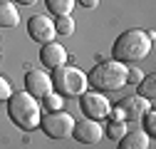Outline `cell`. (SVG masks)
Wrapping results in <instances>:
<instances>
[{
  "instance_id": "7",
  "label": "cell",
  "mask_w": 156,
  "mask_h": 149,
  "mask_svg": "<svg viewBox=\"0 0 156 149\" xmlns=\"http://www.w3.org/2000/svg\"><path fill=\"white\" fill-rule=\"evenodd\" d=\"M27 35L32 37L35 42H40V45L52 42L55 35H57V30H55V20H52L50 15H32L30 20H27Z\"/></svg>"
},
{
  "instance_id": "12",
  "label": "cell",
  "mask_w": 156,
  "mask_h": 149,
  "mask_svg": "<svg viewBox=\"0 0 156 149\" xmlns=\"http://www.w3.org/2000/svg\"><path fill=\"white\" fill-rule=\"evenodd\" d=\"M151 137L144 132H126L119 139V149H149Z\"/></svg>"
},
{
  "instance_id": "3",
  "label": "cell",
  "mask_w": 156,
  "mask_h": 149,
  "mask_svg": "<svg viewBox=\"0 0 156 149\" xmlns=\"http://www.w3.org/2000/svg\"><path fill=\"white\" fill-rule=\"evenodd\" d=\"M126 65L124 62H116V60H107L99 62L89 74H87V82L97 87V92H116L126 87Z\"/></svg>"
},
{
  "instance_id": "17",
  "label": "cell",
  "mask_w": 156,
  "mask_h": 149,
  "mask_svg": "<svg viewBox=\"0 0 156 149\" xmlns=\"http://www.w3.org/2000/svg\"><path fill=\"white\" fill-rule=\"evenodd\" d=\"M55 30H57V35H62V37H69V35H74V20L69 15H65V17H57V23H55Z\"/></svg>"
},
{
  "instance_id": "10",
  "label": "cell",
  "mask_w": 156,
  "mask_h": 149,
  "mask_svg": "<svg viewBox=\"0 0 156 149\" xmlns=\"http://www.w3.org/2000/svg\"><path fill=\"white\" fill-rule=\"evenodd\" d=\"M72 137L77 142H82V144H97V142H102V137H104V127H102V122H97V119H82V122H74Z\"/></svg>"
},
{
  "instance_id": "18",
  "label": "cell",
  "mask_w": 156,
  "mask_h": 149,
  "mask_svg": "<svg viewBox=\"0 0 156 149\" xmlns=\"http://www.w3.org/2000/svg\"><path fill=\"white\" fill-rule=\"evenodd\" d=\"M144 134H149V137L156 134V112L154 109L144 112Z\"/></svg>"
},
{
  "instance_id": "1",
  "label": "cell",
  "mask_w": 156,
  "mask_h": 149,
  "mask_svg": "<svg viewBox=\"0 0 156 149\" xmlns=\"http://www.w3.org/2000/svg\"><path fill=\"white\" fill-rule=\"evenodd\" d=\"M151 37L154 32H144V30H126L122 32L119 37L114 40V47H112V55L116 62H141L144 57H149L151 52Z\"/></svg>"
},
{
  "instance_id": "21",
  "label": "cell",
  "mask_w": 156,
  "mask_h": 149,
  "mask_svg": "<svg viewBox=\"0 0 156 149\" xmlns=\"http://www.w3.org/2000/svg\"><path fill=\"white\" fill-rule=\"evenodd\" d=\"M141 80H144V74H141L139 70H131V67L126 70V82H131V85H139Z\"/></svg>"
},
{
  "instance_id": "4",
  "label": "cell",
  "mask_w": 156,
  "mask_h": 149,
  "mask_svg": "<svg viewBox=\"0 0 156 149\" xmlns=\"http://www.w3.org/2000/svg\"><path fill=\"white\" fill-rule=\"evenodd\" d=\"M87 85H89L87 72H82L80 67H72V65L57 67L52 74V87L62 97H80L82 92H87Z\"/></svg>"
},
{
  "instance_id": "6",
  "label": "cell",
  "mask_w": 156,
  "mask_h": 149,
  "mask_svg": "<svg viewBox=\"0 0 156 149\" xmlns=\"http://www.w3.org/2000/svg\"><path fill=\"white\" fill-rule=\"evenodd\" d=\"M80 109L87 119H97V122H102L112 114V104L102 92H82L80 95Z\"/></svg>"
},
{
  "instance_id": "13",
  "label": "cell",
  "mask_w": 156,
  "mask_h": 149,
  "mask_svg": "<svg viewBox=\"0 0 156 149\" xmlns=\"http://www.w3.org/2000/svg\"><path fill=\"white\" fill-rule=\"evenodd\" d=\"M17 23H20L17 8L10 0H0V27H15Z\"/></svg>"
},
{
  "instance_id": "11",
  "label": "cell",
  "mask_w": 156,
  "mask_h": 149,
  "mask_svg": "<svg viewBox=\"0 0 156 149\" xmlns=\"http://www.w3.org/2000/svg\"><path fill=\"white\" fill-rule=\"evenodd\" d=\"M40 57H42V65L45 67H50V70H57V67H62V65H67V50L60 45V42H45L42 45V50H40Z\"/></svg>"
},
{
  "instance_id": "8",
  "label": "cell",
  "mask_w": 156,
  "mask_h": 149,
  "mask_svg": "<svg viewBox=\"0 0 156 149\" xmlns=\"http://www.w3.org/2000/svg\"><path fill=\"white\" fill-rule=\"evenodd\" d=\"M52 89H55V87H52V74H47L45 70H30V72L25 74V92L32 95L35 100H37V97L45 100Z\"/></svg>"
},
{
  "instance_id": "23",
  "label": "cell",
  "mask_w": 156,
  "mask_h": 149,
  "mask_svg": "<svg viewBox=\"0 0 156 149\" xmlns=\"http://www.w3.org/2000/svg\"><path fill=\"white\" fill-rule=\"evenodd\" d=\"M17 3H20V5H35L37 0H17Z\"/></svg>"
},
{
  "instance_id": "16",
  "label": "cell",
  "mask_w": 156,
  "mask_h": 149,
  "mask_svg": "<svg viewBox=\"0 0 156 149\" xmlns=\"http://www.w3.org/2000/svg\"><path fill=\"white\" fill-rule=\"evenodd\" d=\"M126 132H129V127H126V122H124V119H114V122L104 129V134H107V137H112V139H116V142H119Z\"/></svg>"
},
{
  "instance_id": "14",
  "label": "cell",
  "mask_w": 156,
  "mask_h": 149,
  "mask_svg": "<svg viewBox=\"0 0 156 149\" xmlns=\"http://www.w3.org/2000/svg\"><path fill=\"white\" fill-rule=\"evenodd\" d=\"M45 5H47V10H50V15L65 17V15H72L77 0H45Z\"/></svg>"
},
{
  "instance_id": "15",
  "label": "cell",
  "mask_w": 156,
  "mask_h": 149,
  "mask_svg": "<svg viewBox=\"0 0 156 149\" xmlns=\"http://www.w3.org/2000/svg\"><path fill=\"white\" fill-rule=\"evenodd\" d=\"M139 95L144 100H149V102L156 97V77H154V74H146V77L139 82Z\"/></svg>"
},
{
  "instance_id": "20",
  "label": "cell",
  "mask_w": 156,
  "mask_h": 149,
  "mask_svg": "<svg viewBox=\"0 0 156 149\" xmlns=\"http://www.w3.org/2000/svg\"><path fill=\"white\" fill-rule=\"evenodd\" d=\"M45 104H47L50 112L52 109H62V95H52V92H50V95L45 97Z\"/></svg>"
},
{
  "instance_id": "5",
  "label": "cell",
  "mask_w": 156,
  "mask_h": 149,
  "mask_svg": "<svg viewBox=\"0 0 156 149\" xmlns=\"http://www.w3.org/2000/svg\"><path fill=\"white\" fill-rule=\"evenodd\" d=\"M40 127L52 139H67L74 132V117L65 109H52V112L40 117Z\"/></svg>"
},
{
  "instance_id": "19",
  "label": "cell",
  "mask_w": 156,
  "mask_h": 149,
  "mask_svg": "<svg viewBox=\"0 0 156 149\" xmlns=\"http://www.w3.org/2000/svg\"><path fill=\"white\" fill-rule=\"evenodd\" d=\"M10 95H12V85L8 82V77H3V74H0V102H8Z\"/></svg>"
},
{
  "instance_id": "9",
  "label": "cell",
  "mask_w": 156,
  "mask_h": 149,
  "mask_svg": "<svg viewBox=\"0 0 156 149\" xmlns=\"http://www.w3.org/2000/svg\"><path fill=\"white\" fill-rule=\"evenodd\" d=\"M146 109H151L149 100H144L141 95H131V97H124L122 104L114 109V119H141Z\"/></svg>"
},
{
  "instance_id": "2",
  "label": "cell",
  "mask_w": 156,
  "mask_h": 149,
  "mask_svg": "<svg viewBox=\"0 0 156 149\" xmlns=\"http://www.w3.org/2000/svg\"><path fill=\"white\" fill-rule=\"evenodd\" d=\"M8 114L10 119L25 129V132H32V129L40 127V117H42V109L40 104H37V100L32 95H27V92H12L10 100H8Z\"/></svg>"
},
{
  "instance_id": "22",
  "label": "cell",
  "mask_w": 156,
  "mask_h": 149,
  "mask_svg": "<svg viewBox=\"0 0 156 149\" xmlns=\"http://www.w3.org/2000/svg\"><path fill=\"white\" fill-rule=\"evenodd\" d=\"M77 3H80L82 8H97V5H99V0H77Z\"/></svg>"
}]
</instances>
